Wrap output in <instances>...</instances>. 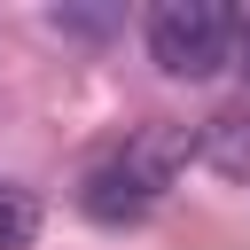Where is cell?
I'll use <instances>...</instances> for the list:
<instances>
[{
	"label": "cell",
	"mask_w": 250,
	"mask_h": 250,
	"mask_svg": "<svg viewBox=\"0 0 250 250\" xmlns=\"http://www.w3.org/2000/svg\"><path fill=\"white\" fill-rule=\"evenodd\" d=\"M141 31H148V62L164 78H219L234 62V8H219V0H156Z\"/></svg>",
	"instance_id": "obj_1"
},
{
	"label": "cell",
	"mask_w": 250,
	"mask_h": 250,
	"mask_svg": "<svg viewBox=\"0 0 250 250\" xmlns=\"http://www.w3.org/2000/svg\"><path fill=\"white\" fill-rule=\"evenodd\" d=\"M156 203H164V195H156L125 156H102V164L78 180V211H86L94 227H133V219H148Z\"/></svg>",
	"instance_id": "obj_2"
},
{
	"label": "cell",
	"mask_w": 250,
	"mask_h": 250,
	"mask_svg": "<svg viewBox=\"0 0 250 250\" xmlns=\"http://www.w3.org/2000/svg\"><path fill=\"white\" fill-rule=\"evenodd\" d=\"M117 156H125V164H133V172H141V180L164 195V188H172V180L195 164V125H180V117H148V125H141V133H133Z\"/></svg>",
	"instance_id": "obj_3"
},
{
	"label": "cell",
	"mask_w": 250,
	"mask_h": 250,
	"mask_svg": "<svg viewBox=\"0 0 250 250\" xmlns=\"http://www.w3.org/2000/svg\"><path fill=\"white\" fill-rule=\"evenodd\" d=\"M195 156H203L219 180H250V94L227 102V109H211V117L195 125Z\"/></svg>",
	"instance_id": "obj_4"
},
{
	"label": "cell",
	"mask_w": 250,
	"mask_h": 250,
	"mask_svg": "<svg viewBox=\"0 0 250 250\" xmlns=\"http://www.w3.org/2000/svg\"><path fill=\"white\" fill-rule=\"evenodd\" d=\"M31 234H39V195L16 188V180H0V250H23Z\"/></svg>",
	"instance_id": "obj_5"
},
{
	"label": "cell",
	"mask_w": 250,
	"mask_h": 250,
	"mask_svg": "<svg viewBox=\"0 0 250 250\" xmlns=\"http://www.w3.org/2000/svg\"><path fill=\"white\" fill-rule=\"evenodd\" d=\"M234 55H242V70H250V8H234Z\"/></svg>",
	"instance_id": "obj_6"
}]
</instances>
